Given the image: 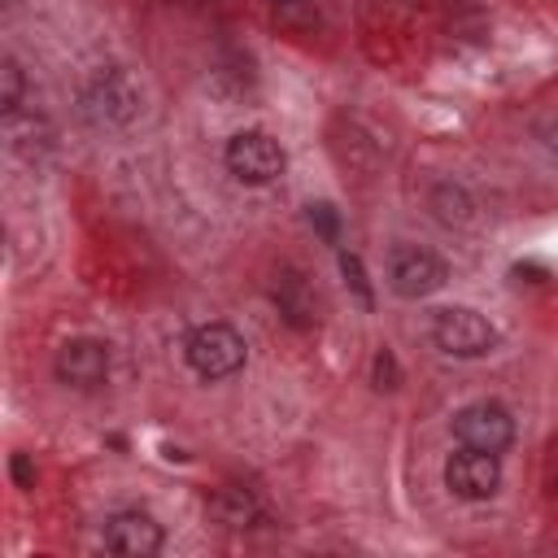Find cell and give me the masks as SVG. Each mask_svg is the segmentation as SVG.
Segmentation results:
<instances>
[{
	"instance_id": "cell-16",
	"label": "cell",
	"mask_w": 558,
	"mask_h": 558,
	"mask_svg": "<svg viewBox=\"0 0 558 558\" xmlns=\"http://www.w3.org/2000/svg\"><path fill=\"white\" fill-rule=\"evenodd\" d=\"M305 218H310V227H314V231H318L327 244H336V240H340V214H336V205H327V201H314Z\"/></svg>"
},
{
	"instance_id": "cell-17",
	"label": "cell",
	"mask_w": 558,
	"mask_h": 558,
	"mask_svg": "<svg viewBox=\"0 0 558 558\" xmlns=\"http://www.w3.org/2000/svg\"><path fill=\"white\" fill-rule=\"evenodd\" d=\"M371 379H375V388H388V392L401 384V366H397L392 349H379V353H375V362H371Z\"/></svg>"
},
{
	"instance_id": "cell-18",
	"label": "cell",
	"mask_w": 558,
	"mask_h": 558,
	"mask_svg": "<svg viewBox=\"0 0 558 558\" xmlns=\"http://www.w3.org/2000/svg\"><path fill=\"white\" fill-rule=\"evenodd\" d=\"M9 475H13L17 488H35V466H31L26 453H13V458H9Z\"/></svg>"
},
{
	"instance_id": "cell-15",
	"label": "cell",
	"mask_w": 558,
	"mask_h": 558,
	"mask_svg": "<svg viewBox=\"0 0 558 558\" xmlns=\"http://www.w3.org/2000/svg\"><path fill=\"white\" fill-rule=\"evenodd\" d=\"M340 275H344V283L353 288V296L371 310L375 305V288H371V279H366V266H362V257L357 253H349V248H340Z\"/></svg>"
},
{
	"instance_id": "cell-12",
	"label": "cell",
	"mask_w": 558,
	"mask_h": 558,
	"mask_svg": "<svg viewBox=\"0 0 558 558\" xmlns=\"http://www.w3.org/2000/svg\"><path fill=\"white\" fill-rule=\"evenodd\" d=\"M4 135H9V148H13L17 157H26V161H35L39 153L52 148V126H48L39 113H26V109L4 113Z\"/></svg>"
},
{
	"instance_id": "cell-20",
	"label": "cell",
	"mask_w": 558,
	"mask_h": 558,
	"mask_svg": "<svg viewBox=\"0 0 558 558\" xmlns=\"http://www.w3.org/2000/svg\"><path fill=\"white\" fill-rule=\"evenodd\" d=\"M275 4H292V0H275Z\"/></svg>"
},
{
	"instance_id": "cell-6",
	"label": "cell",
	"mask_w": 558,
	"mask_h": 558,
	"mask_svg": "<svg viewBox=\"0 0 558 558\" xmlns=\"http://www.w3.org/2000/svg\"><path fill=\"white\" fill-rule=\"evenodd\" d=\"M453 440L466 449L506 453L514 445V418L501 401H471L453 414Z\"/></svg>"
},
{
	"instance_id": "cell-21",
	"label": "cell",
	"mask_w": 558,
	"mask_h": 558,
	"mask_svg": "<svg viewBox=\"0 0 558 558\" xmlns=\"http://www.w3.org/2000/svg\"><path fill=\"white\" fill-rule=\"evenodd\" d=\"M4 4H9V0H4Z\"/></svg>"
},
{
	"instance_id": "cell-13",
	"label": "cell",
	"mask_w": 558,
	"mask_h": 558,
	"mask_svg": "<svg viewBox=\"0 0 558 558\" xmlns=\"http://www.w3.org/2000/svg\"><path fill=\"white\" fill-rule=\"evenodd\" d=\"M427 205H432V218H436L440 227L462 231V227L475 222V201H471L466 187H458V183H436L432 196H427Z\"/></svg>"
},
{
	"instance_id": "cell-3",
	"label": "cell",
	"mask_w": 558,
	"mask_h": 558,
	"mask_svg": "<svg viewBox=\"0 0 558 558\" xmlns=\"http://www.w3.org/2000/svg\"><path fill=\"white\" fill-rule=\"evenodd\" d=\"M222 161H227V170H231L240 183H248V187L275 183V179L283 174V166H288L279 140H270L266 131H240V135H231L227 148H222Z\"/></svg>"
},
{
	"instance_id": "cell-1",
	"label": "cell",
	"mask_w": 558,
	"mask_h": 558,
	"mask_svg": "<svg viewBox=\"0 0 558 558\" xmlns=\"http://www.w3.org/2000/svg\"><path fill=\"white\" fill-rule=\"evenodd\" d=\"M78 113L96 131H122L140 113V83L122 65H105V70H96L87 78V87L78 96Z\"/></svg>"
},
{
	"instance_id": "cell-10",
	"label": "cell",
	"mask_w": 558,
	"mask_h": 558,
	"mask_svg": "<svg viewBox=\"0 0 558 558\" xmlns=\"http://www.w3.org/2000/svg\"><path fill=\"white\" fill-rule=\"evenodd\" d=\"M57 379L65 388H100L105 375H109V349L92 336H78V340H65L57 349V362H52Z\"/></svg>"
},
{
	"instance_id": "cell-4",
	"label": "cell",
	"mask_w": 558,
	"mask_h": 558,
	"mask_svg": "<svg viewBox=\"0 0 558 558\" xmlns=\"http://www.w3.org/2000/svg\"><path fill=\"white\" fill-rule=\"evenodd\" d=\"M432 340L449 357H484V353H493L497 331H493V323L484 314H475L466 305H445L432 318Z\"/></svg>"
},
{
	"instance_id": "cell-9",
	"label": "cell",
	"mask_w": 558,
	"mask_h": 558,
	"mask_svg": "<svg viewBox=\"0 0 558 558\" xmlns=\"http://www.w3.org/2000/svg\"><path fill=\"white\" fill-rule=\"evenodd\" d=\"M161 523L144 510H113L105 519V549L122 558H153L161 549Z\"/></svg>"
},
{
	"instance_id": "cell-14",
	"label": "cell",
	"mask_w": 558,
	"mask_h": 558,
	"mask_svg": "<svg viewBox=\"0 0 558 558\" xmlns=\"http://www.w3.org/2000/svg\"><path fill=\"white\" fill-rule=\"evenodd\" d=\"M26 105V74L17 65V57L0 61V113H17Z\"/></svg>"
},
{
	"instance_id": "cell-11",
	"label": "cell",
	"mask_w": 558,
	"mask_h": 558,
	"mask_svg": "<svg viewBox=\"0 0 558 558\" xmlns=\"http://www.w3.org/2000/svg\"><path fill=\"white\" fill-rule=\"evenodd\" d=\"M209 514H214V523H222V527H231V532H244V527H253V523L266 519L262 501H257L253 488H244V484H222V488H214V493H209Z\"/></svg>"
},
{
	"instance_id": "cell-5",
	"label": "cell",
	"mask_w": 558,
	"mask_h": 558,
	"mask_svg": "<svg viewBox=\"0 0 558 558\" xmlns=\"http://www.w3.org/2000/svg\"><path fill=\"white\" fill-rule=\"evenodd\" d=\"M449 279V266L432 253V248H418V244H397L388 253V288L405 301H423L432 292H440Z\"/></svg>"
},
{
	"instance_id": "cell-19",
	"label": "cell",
	"mask_w": 558,
	"mask_h": 558,
	"mask_svg": "<svg viewBox=\"0 0 558 558\" xmlns=\"http://www.w3.org/2000/svg\"><path fill=\"white\" fill-rule=\"evenodd\" d=\"M541 144H545V148H549V153L558 157V122H549V126L541 131Z\"/></svg>"
},
{
	"instance_id": "cell-7",
	"label": "cell",
	"mask_w": 558,
	"mask_h": 558,
	"mask_svg": "<svg viewBox=\"0 0 558 558\" xmlns=\"http://www.w3.org/2000/svg\"><path fill=\"white\" fill-rule=\"evenodd\" d=\"M445 484L453 497L462 501H488L497 488H501V453H488V449H458L449 453L445 462Z\"/></svg>"
},
{
	"instance_id": "cell-8",
	"label": "cell",
	"mask_w": 558,
	"mask_h": 558,
	"mask_svg": "<svg viewBox=\"0 0 558 558\" xmlns=\"http://www.w3.org/2000/svg\"><path fill=\"white\" fill-rule=\"evenodd\" d=\"M266 292H270V301H275V310H279V318H283L288 327H296V331L318 327L323 305H318V292H314V283H310L305 270L279 266V270L270 275V288H266Z\"/></svg>"
},
{
	"instance_id": "cell-2",
	"label": "cell",
	"mask_w": 558,
	"mask_h": 558,
	"mask_svg": "<svg viewBox=\"0 0 558 558\" xmlns=\"http://www.w3.org/2000/svg\"><path fill=\"white\" fill-rule=\"evenodd\" d=\"M183 357L187 366L201 375V379H231L235 371H244V357H248V344L244 336L231 327V323H201L187 331L183 340Z\"/></svg>"
}]
</instances>
